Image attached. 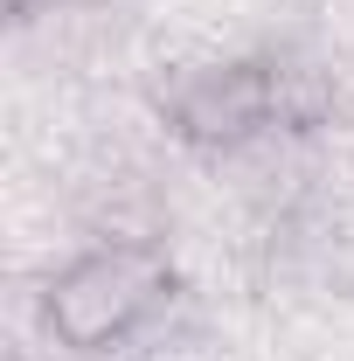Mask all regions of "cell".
Returning a JSON list of instances; mask_svg holds the SVG:
<instances>
[{
    "label": "cell",
    "mask_w": 354,
    "mask_h": 361,
    "mask_svg": "<svg viewBox=\"0 0 354 361\" xmlns=\"http://www.w3.org/2000/svg\"><path fill=\"white\" fill-rule=\"evenodd\" d=\"M160 292V271L139 250H97L84 264H70L49 292V319L70 334V341H104V334H126Z\"/></svg>",
    "instance_id": "cell-1"
}]
</instances>
